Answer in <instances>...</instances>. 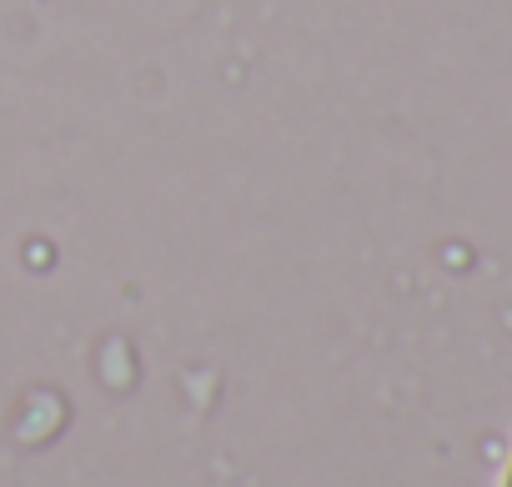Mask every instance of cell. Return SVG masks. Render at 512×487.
Masks as SVG:
<instances>
[]
</instances>
